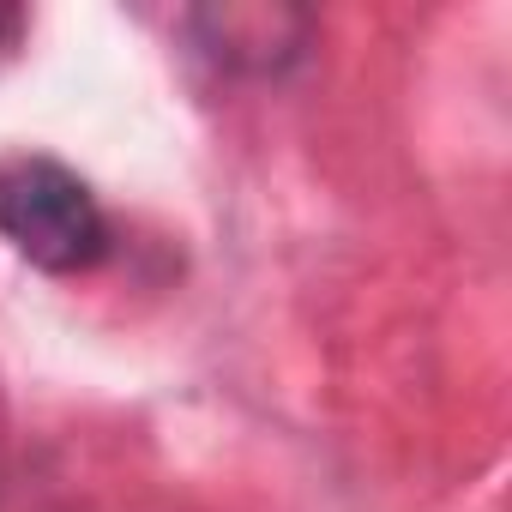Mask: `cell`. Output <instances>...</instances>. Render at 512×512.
I'll return each instance as SVG.
<instances>
[{
  "mask_svg": "<svg viewBox=\"0 0 512 512\" xmlns=\"http://www.w3.org/2000/svg\"><path fill=\"white\" fill-rule=\"evenodd\" d=\"M187 25L217 67L253 73V79L296 67L308 55V37H314V19L296 7H205Z\"/></svg>",
  "mask_w": 512,
  "mask_h": 512,
  "instance_id": "obj_2",
  "label": "cell"
},
{
  "mask_svg": "<svg viewBox=\"0 0 512 512\" xmlns=\"http://www.w3.org/2000/svg\"><path fill=\"white\" fill-rule=\"evenodd\" d=\"M25 43V7L0 0V61H13V49Z\"/></svg>",
  "mask_w": 512,
  "mask_h": 512,
  "instance_id": "obj_3",
  "label": "cell"
},
{
  "mask_svg": "<svg viewBox=\"0 0 512 512\" xmlns=\"http://www.w3.org/2000/svg\"><path fill=\"white\" fill-rule=\"evenodd\" d=\"M0 241L37 272H91L109 253V217L85 175L55 157H0Z\"/></svg>",
  "mask_w": 512,
  "mask_h": 512,
  "instance_id": "obj_1",
  "label": "cell"
}]
</instances>
